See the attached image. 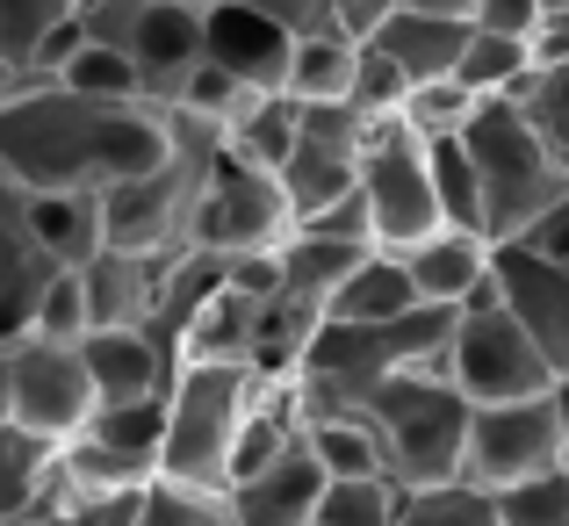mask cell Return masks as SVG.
<instances>
[{
  "instance_id": "cell-53",
  "label": "cell",
  "mask_w": 569,
  "mask_h": 526,
  "mask_svg": "<svg viewBox=\"0 0 569 526\" xmlns=\"http://www.w3.org/2000/svg\"><path fill=\"white\" fill-rule=\"evenodd\" d=\"M87 8H101V0H80V14H87Z\"/></svg>"
},
{
  "instance_id": "cell-19",
  "label": "cell",
  "mask_w": 569,
  "mask_h": 526,
  "mask_svg": "<svg viewBox=\"0 0 569 526\" xmlns=\"http://www.w3.org/2000/svg\"><path fill=\"white\" fill-rule=\"evenodd\" d=\"M80 368H87V389H94V411L101 404L167 397V383H173V360L144 333H87L80 339Z\"/></svg>"
},
{
  "instance_id": "cell-38",
  "label": "cell",
  "mask_w": 569,
  "mask_h": 526,
  "mask_svg": "<svg viewBox=\"0 0 569 526\" xmlns=\"http://www.w3.org/2000/svg\"><path fill=\"white\" fill-rule=\"evenodd\" d=\"M519 116L541 130V145L569 167V66L562 72H533V80L519 87Z\"/></svg>"
},
{
  "instance_id": "cell-2",
  "label": "cell",
  "mask_w": 569,
  "mask_h": 526,
  "mask_svg": "<svg viewBox=\"0 0 569 526\" xmlns=\"http://www.w3.org/2000/svg\"><path fill=\"white\" fill-rule=\"evenodd\" d=\"M353 426L376 440L382 455V484L403 498L447 490L461 476V433H469V404L447 389V375L411 368L397 383H382L368 404H353Z\"/></svg>"
},
{
  "instance_id": "cell-22",
  "label": "cell",
  "mask_w": 569,
  "mask_h": 526,
  "mask_svg": "<svg viewBox=\"0 0 569 526\" xmlns=\"http://www.w3.org/2000/svg\"><path fill=\"white\" fill-rule=\"evenodd\" d=\"M223 267H231V260H217V252H194V246H181V252H167V260H159V289H152L144 339H152L167 360H173V347H181V333L194 325V310H202L209 296L223 289Z\"/></svg>"
},
{
  "instance_id": "cell-6",
  "label": "cell",
  "mask_w": 569,
  "mask_h": 526,
  "mask_svg": "<svg viewBox=\"0 0 569 526\" xmlns=\"http://www.w3.org/2000/svg\"><path fill=\"white\" fill-rule=\"evenodd\" d=\"M87 43L116 51L152 109H173L181 80L209 51V0H101L80 14Z\"/></svg>"
},
{
  "instance_id": "cell-50",
  "label": "cell",
  "mask_w": 569,
  "mask_h": 526,
  "mask_svg": "<svg viewBox=\"0 0 569 526\" xmlns=\"http://www.w3.org/2000/svg\"><path fill=\"white\" fill-rule=\"evenodd\" d=\"M533 8H541V14H569V0H533Z\"/></svg>"
},
{
  "instance_id": "cell-10",
  "label": "cell",
  "mask_w": 569,
  "mask_h": 526,
  "mask_svg": "<svg viewBox=\"0 0 569 526\" xmlns=\"http://www.w3.org/2000/svg\"><path fill=\"white\" fill-rule=\"evenodd\" d=\"M562 469V411L556 397H527V404H490V411H469V433H461V490L476 498H498V490L527 484V476Z\"/></svg>"
},
{
  "instance_id": "cell-11",
  "label": "cell",
  "mask_w": 569,
  "mask_h": 526,
  "mask_svg": "<svg viewBox=\"0 0 569 526\" xmlns=\"http://www.w3.org/2000/svg\"><path fill=\"white\" fill-rule=\"evenodd\" d=\"M8 375V426H22L29 440L66 447L72 433L94 418V389H87L80 347H51V339H14L0 354Z\"/></svg>"
},
{
  "instance_id": "cell-7",
  "label": "cell",
  "mask_w": 569,
  "mask_h": 526,
  "mask_svg": "<svg viewBox=\"0 0 569 526\" xmlns=\"http://www.w3.org/2000/svg\"><path fill=\"white\" fill-rule=\"evenodd\" d=\"M440 375L469 411L490 404H527V397H556V375L533 354V339L498 310V296H476L469 310H455V339L440 354Z\"/></svg>"
},
{
  "instance_id": "cell-20",
  "label": "cell",
  "mask_w": 569,
  "mask_h": 526,
  "mask_svg": "<svg viewBox=\"0 0 569 526\" xmlns=\"http://www.w3.org/2000/svg\"><path fill=\"white\" fill-rule=\"evenodd\" d=\"M152 289H159V260L101 246L94 260L80 267L87 333H144V318H152Z\"/></svg>"
},
{
  "instance_id": "cell-49",
  "label": "cell",
  "mask_w": 569,
  "mask_h": 526,
  "mask_svg": "<svg viewBox=\"0 0 569 526\" xmlns=\"http://www.w3.org/2000/svg\"><path fill=\"white\" fill-rule=\"evenodd\" d=\"M556 411H562V469H569V383L556 389Z\"/></svg>"
},
{
  "instance_id": "cell-36",
  "label": "cell",
  "mask_w": 569,
  "mask_h": 526,
  "mask_svg": "<svg viewBox=\"0 0 569 526\" xmlns=\"http://www.w3.org/2000/svg\"><path fill=\"white\" fill-rule=\"evenodd\" d=\"M130 526H231L217 490H188V484H167V476H152L144 484V505Z\"/></svg>"
},
{
  "instance_id": "cell-23",
  "label": "cell",
  "mask_w": 569,
  "mask_h": 526,
  "mask_svg": "<svg viewBox=\"0 0 569 526\" xmlns=\"http://www.w3.org/2000/svg\"><path fill=\"white\" fill-rule=\"evenodd\" d=\"M29 238L58 275H80L101 252V209L94 195H29Z\"/></svg>"
},
{
  "instance_id": "cell-41",
  "label": "cell",
  "mask_w": 569,
  "mask_h": 526,
  "mask_svg": "<svg viewBox=\"0 0 569 526\" xmlns=\"http://www.w3.org/2000/svg\"><path fill=\"white\" fill-rule=\"evenodd\" d=\"M403 526H498V519L476 490L447 484V490H426V498H403Z\"/></svg>"
},
{
  "instance_id": "cell-33",
  "label": "cell",
  "mask_w": 569,
  "mask_h": 526,
  "mask_svg": "<svg viewBox=\"0 0 569 526\" xmlns=\"http://www.w3.org/2000/svg\"><path fill=\"white\" fill-rule=\"evenodd\" d=\"M483 109L476 95H461L455 80H432V87H411L403 95V109H397V123L411 130L418 145H447V138H461L469 130V116Z\"/></svg>"
},
{
  "instance_id": "cell-51",
  "label": "cell",
  "mask_w": 569,
  "mask_h": 526,
  "mask_svg": "<svg viewBox=\"0 0 569 526\" xmlns=\"http://www.w3.org/2000/svg\"><path fill=\"white\" fill-rule=\"evenodd\" d=\"M0 426H8V375H0Z\"/></svg>"
},
{
  "instance_id": "cell-3",
  "label": "cell",
  "mask_w": 569,
  "mask_h": 526,
  "mask_svg": "<svg viewBox=\"0 0 569 526\" xmlns=\"http://www.w3.org/2000/svg\"><path fill=\"white\" fill-rule=\"evenodd\" d=\"M461 152L476 167L490 246H519L533 231V217L569 195V167L541 145V130L519 116V101H483L469 116V130H461Z\"/></svg>"
},
{
  "instance_id": "cell-4",
  "label": "cell",
  "mask_w": 569,
  "mask_h": 526,
  "mask_svg": "<svg viewBox=\"0 0 569 526\" xmlns=\"http://www.w3.org/2000/svg\"><path fill=\"white\" fill-rule=\"evenodd\" d=\"M223 130L217 123H194V116L173 109V152L159 159L152 173L123 180V188L94 195L101 209V246L109 252H144V260H167V252L188 246V217H194V195H202V173L217 159Z\"/></svg>"
},
{
  "instance_id": "cell-17",
  "label": "cell",
  "mask_w": 569,
  "mask_h": 526,
  "mask_svg": "<svg viewBox=\"0 0 569 526\" xmlns=\"http://www.w3.org/2000/svg\"><path fill=\"white\" fill-rule=\"evenodd\" d=\"M289 43L296 37H281L274 22H260V14H246V8H217L209 0V66L217 72H231L246 95H281V80H289Z\"/></svg>"
},
{
  "instance_id": "cell-31",
  "label": "cell",
  "mask_w": 569,
  "mask_h": 526,
  "mask_svg": "<svg viewBox=\"0 0 569 526\" xmlns=\"http://www.w3.org/2000/svg\"><path fill=\"white\" fill-rule=\"evenodd\" d=\"M51 455H58V447L29 440L22 426H0V526H22V519H29V505H37V484H43V469H51Z\"/></svg>"
},
{
  "instance_id": "cell-8",
  "label": "cell",
  "mask_w": 569,
  "mask_h": 526,
  "mask_svg": "<svg viewBox=\"0 0 569 526\" xmlns=\"http://www.w3.org/2000/svg\"><path fill=\"white\" fill-rule=\"evenodd\" d=\"M289 202H281V180L246 167L238 152L209 159L202 195H194V217H188V246L194 252H217V260H246V252H281L289 238Z\"/></svg>"
},
{
  "instance_id": "cell-1",
  "label": "cell",
  "mask_w": 569,
  "mask_h": 526,
  "mask_svg": "<svg viewBox=\"0 0 569 526\" xmlns=\"http://www.w3.org/2000/svg\"><path fill=\"white\" fill-rule=\"evenodd\" d=\"M173 152V109L94 101L43 80L0 101V173L22 195H109Z\"/></svg>"
},
{
  "instance_id": "cell-37",
  "label": "cell",
  "mask_w": 569,
  "mask_h": 526,
  "mask_svg": "<svg viewBox=\"0 0 569 526\" xmlns=\"http://www.w3.org/2000/svg\"><path fill=\"white\" fill-rule=\"evenodd\" d=\"M29 339H51V347H80V339H87V296H80V275H51V281L37 289Z\"/></svg>"
},
{
  "instance_id": "cell-34",
  "label": "cell",
  "mask_w": 569,
  "mask_h": 526,
  "mask_svg": "<svg viewBox=\"0 0 569 526\" xmlns=\"http://www.w3.org/2000/svg\"><path fill=\"white\" fill-rule=\"evenodd\" d=\"M310 526H403V490H389L382 476H361V484H325L318 519Z\"/></svg>"
},
{
  "instance_id": "cell-24",
  "label": "cell",
  "mask_w": 569,
  "mask_h": 526,
  "mask_svg": "<svg viewBox=\"0 0 569 526\" xmlns=\"http://www.w3.org/2000/svg\"><path fill=\"white\" fill-rule=\"evenodd\" d=\"M353 58H361V43L339 37V29H325V37H296L289 43V80H281V95H289L296 109H347Z\"/></svg>"
},
{
  "instance_id": "cell-21",
  "label": "cell",
  "mask_w": 569,
  "mask_h": 526,
  "mask_svg": "<svg viewBox=\"0 0 569 526\" xmlns=\"http://www.w3.org/2000/svg\"><path fill=\"white\" fill-rule=\"evenodd\" d=\"M318 325H325V304H310V296H296V289H274V296L260 304V325H252L246 375H252L260 389L296 383V368H303V354H310V339H318Z\"/></svg>"
},
{
  "instance_id": "cell-42",
  "label": "cell",
  "mask_w": 569,
  "mask_h": 526,
  "mask_svg": "<svg viewBox=\"0 0 569 526\" xmlns=\"http://www.w3.org/2000/svg\"><path fill=\"white\" fill-rule=\"evenodd\" d=\"M217 8H246L260 22H274L281 37H325V29H339L332 0H217Z\"/></svg>"
},
{
  "instance_id": "cell-5",
  "label": "cell",
  "mask_w": 569,
  "mask_h": 526,
  "mask_svg": "<svg viewBox=\"0 0 569 526\" xmlns=\"http://www.w3.org/2000/svg\"><path fill=\"white\" fill-rule=\"evenodd\" d=\"M252 397H260V383H252L246 368H173L167 433H159V476L223 498V484H231V447H238V426H246Z\"/></svg>"
},
{
  "instance_id": "cell-25",
  "label": "cell",
  "mask_w": 569,
  "mask_h": 526,
  "mask_svg": "<svg viewBox=\"0 0 569 526\" xmlns=\"http://www.w3.org/2000/svg\"><path fill=\"white\" fill-rule=\"evenodd\" d=\"M403 310H418V296H411V281H403V267L389 260V252H368V260L332 289V304H325V325H389V318H403Z\"/></svg>"
},
{
  "instance_id": "cell-28",
  "label": "cell",
  "mask_w": 569,
  "mask_h": 526,
  "mask_svg": "<svg viewBox=\"0 0 569 526\" xmlns=\"http://www.w3.org/2000/svg\"><path fill=\"white\" fill-rule=\"evenodd\" d=\"M527 80H533L527 43L469 29V43H461V66H455V87H461V95H476V101H519V87H527Z\"/></svg>"
},
{
  "instance_id": "cell-44",
  "label": "cell",
  "mask_w": 569,
  "mask_h": 526,
  "mask_svg": "<svg viewBox=\"0 0 569 526\" xmlns=\"http://www.w3.org/2000/svg\"><path fill=\"white\" fill-rule=\"evenodd\" d=\"M533 22H541L533 0H476V14H469V29H483V37H512V43H527Z\"/></svg>"
},
{
  "instance_id": "cell-32",
  "label": "cell",
  "mask_w": 569,
  "mask_h": 526,
  "mask_svg": "<svg viewBox=\"0 0 569 526\" xmlns=\"http://www.w3.org/2000/svg\"><path fill=\"white\" fill-rule=\"evenodd\" d=\"M66 22H80V0H0V66L29 72L37 43Z\"/></svg>"
},
{
  "instance_id": "cell-27",
  "label": "cell",
  "mask_w": 569,
  "mask_h": 526,
  "mask_svg": "<svg viewBox=\"0 0 569 526\" xmlns=\"http://www.w3.org/2000/svg\"><path fill=\"white\" fill-rule=\"evenodd\" d=\"M361 260H368V246H339V238H310V231H289V238H281V252H274L281 289L310 296V304H332V289Z\"/></svg>"
},
{
  "instance_id": "cell-12",
  "label": "cell",
  "mask_w": 569,
  "mask_h": 526,
  "mask_svg": "<svg viewBox=\"0 0 569 526\" xmlns=\"http://www.w3.org/2000/svg\"><path fill=\"white\" fill-rule=\"evenodd\" d=\"M490 296L533 339V354L548 360V375L562 389L569 383V267L541 260L527 246H490Z\"/></svg>"
},
{
  "instance_id": "cell-47",
  "label": "cell",
  "mask_w": 569,
  "mask_h": 526,
  "mask_svg": "<svg viewBox=\"0 0 569 526\" xmlns=\"http://www.w3.org/2000/svg\"><path fill=\"white\" fill-rule=\"evenodd\" d=\"M382 14H397V0H332V22H339V37H353V43H361L368 29L382 22Z\"/></svg>"
},
{
  "instance_id": "cell-46",
  "label": "cell",
  "mask_w": 569,
  "mask_h": 526,
  "mask_svg": "<svg viewBox=\"0 0 569 526\" xmlns=\"http://www.w3.org/2000/svg\"><path fill=\"white\" fill-rule=\"evenodd\" d=\"M527 58H533V72H562L569 66V14H541V22H533Z\"/></svg>"
},
{
  "instance_id": "cell-15",
  "label": "cell",
  "mask_w": 569,
  "mask_h": 526,
  "mask_svg": "<svg viewBox=\"0 0 569 526\" xmlns=\"http://www.w3.org/2000/svg\"><path fill=\"white\" fill-rule=\"evenodd\" d=\"M389 260L403 267L418 304H432V310H469L476 296H490V238H476V231H447L440 224L432 238L389 252Z\"/></svg>"
},
{
  "instance_id": "cell-43",
  "label": "cell",
  "mask_w": 569,
  "mask_h": 526,
  "mask_svg": "<svg viewBox=\"0 0 569 526\" xmlns=\"http://www.w3.org/2000/svg\"><path fill=\"white\" fill-rule=\"evenodd\" d=\"M289 231L339 238V246H368V252H376V231H368V209H361V195H339V202L310 209V217H296V224H289Z\"/></svg>"
},
{
  "instance_id": "cell-35",
  "label": "cell",
  "mask_w": 569,
  "mask_h": 526,
  "mask_svg": "<svg viewBox=\"0 0 569 526\" xmlns=\"http://www.w3.org/2000/svg\"><path fill=\"white\" fill-rule=\"evenodd\" d=\"M498 526H569V469H548V476H527V484L483 498Z\"/></svg>"
},
{
  "instance_id": "cell-39",
  "label": "cell",
  "mask_w": 569,
  "mask_h": 526,
  "mask_svg": "<svg viewBox=\"0 0 569 526\" xmlns=\"http://www.w3.org/2000/svg\"><path fill=\"white\" fill-rule=\"evenodd\" d=\"M58 87H72V95H94V101H144L138 80H130V66L116 51H101V43H80V51L66 58V72H58Z\"/></svg>"
},
{
  "instance_id": "cell-45",
  "label": "cell",
  "mask_w": 569,
  "mask_h": 526,
  "mask_svg": "<svg viewBox=\"0 0 569 526\" xmlns=\"http://www.w3.org/2000/svg\"><path fill=\"white\" fill-rule=\"evenodd\" d=\"M519 246L541 252V260H562V267H569V195H562V202H548L541 217H533V231L519 238Z\"/></svg>"
},
{
  "instance_id": "cell-40",
  "label": "cell",
  "mask_w": 569,
  "mask_h": 526,
  "mask_svg": "<svg viewBox=\"0 0 569 526\" xmlns=\"http://www.w3.org/2000/svg\"><path fill=\"white\" fill-rule=\"evenodd\" d=\"M403 95H411V87H403L397 72H389L382 58L361 43V58H353V87H347V109L361 116V123H389V116L403 109Z\"/></svg>"
},
{
  "instance_id": "cell-29",
  "label": "cell",
  "mask_w": 569,
  "mask_h": 526,
  "mask_svg": "<svg viewBox=\"0 0 569 526\" xmlns=\"http://www.w3.org/2000/svg\"><path fill=\"white\" fill-rule=\"evenodd\" d=\"M426 173H432V202H440L447 231L483 238V195H476V167H469V152H461V138L426 145Z\"/></svg>"
},
{
  "instance_id": "cell-48",
  "label": "cell",
  "mask_w": 569,
  "mask_h": 526,
  "mask_svg": "<svg viewBox=\"0 0 569 526\" xmlns=\"http://www.w3.org/2000/svg\"><path fill=\"white\" fill-rule=\"evenodd\" d=\"M403 14H432V22H469L476 0H397Z\"/></svg>"
},
{
  "instance_id": "cell-18",
  "label": "cell",
  "mask_w": 569,
  "mask_h": 526,
  "mask_svg": "<svg viewBox=\"0 0 569 526\" xmlns=\"http://www.w3.org/2000/svg\"><path fill=\"white\" fill-rule=\"evenodd\" d=\"M361 43L397 72L403 87H432V80H455L461 43H469V22H432V14H403L397 8V14H382Z\"/></svg>"
},
{
  "instance_id": "cell-30",
  "label": "cell",
  "mask_w": 569,
  "mask_h": 526,
  "mask_svg": "<svg viewBox=\"0 0 569 526\" xmlns=\"http://www.w3.org/2000/svg\"><path fill=\"white\" fill-rule=\"evenodd\" d=\"M303 447L318 455L325 484H361V476H382V455L353 418H310L303 426Z\"/></svg>"
},
{
  "instance_id": "cell-26",
  "label": "cell",
  "mask_w": 569,
  "mask_h": 526,
  "mask_svg": "<svg viewBox=\"0 0 569 526\" xmlns=\"http://www.w3.org/2000/svg\"><path fill=\"white\" fill-rule=\"evenodd\" d=\"M296 123H303V109H296L289 95H246L238 116L223 123V152H238L260 173H281V159H289V145H296Z\"/></svg>"
},
{
  "instance_id": "cell-9",
  "label": "cell",
  "mask_w": 569,
  "mask_h": 526,
  "mask_svg": "<svg viewBox=\"0 0 569 526\" xmlns=\"http://www.w3.org/2000/svg\"><path fill=\"white\" fill-rule=\"evenodd\" d=\"M353 195L368 209V231H376V252H403L418 238L440 231V202H432V173H426V145L389 116V123H368L361 145V173H353Z\"/></svg>"
},
{
  "instance_id": "cell-13",
  "label": "cell",
  "mask_w": 569,
  "mask_h": 526,
  "mask_svg": "<svg viewBox=\"0 0 569 526\" xmlns=\"http://www.w3.org/2000/svg\"><path fill=\"white\" fill-rule=\"evenodd\" d=\"M361 145H368V123L353 109H303L296 123V145L281 159V202L289 217H310V209L353 195V173H361Z\"/></svg>"
},
{
  "instance_id": "cell-14",
  "label": "cell",
  "mask_w": 569,
  "mask_h": 526,
  "mask_svg": "<svg viewBox=\"0 0 569 526\" xmlns=\"http://www.w3.org/2000/svg\"><path fill=\"white\" fill-rule=\"evenodd\" d=\"M318 498H325V469L303 447V433H296L267 469L238 476L223 490V513H231V526H310L318 519Z\"/></svg>"
},
{
  "instance_id": "cell-52",
  "label": "cell",
  "mask_w": 569,
  "mask_h": 526,
  "mask_svg": "<svg viewBox=\"0 0 569 526\" xmlns=\"http://www.w3.org/2000/svg\"><path fill=\"white\" fill-rule=\"evenodd\" d=\"M37 526H72V519H37Z\"/></svg>"
},
{
  "instance_id": "cell-16",
  "label": "cell",
  "mask_w": 569,
  "mask_h": 526,
  "mask_svg": "<svg viewBox=\"0 0 569 526\" xmlns=\"http://www.w3.org/2000/svg\"><path fill=\"white\" fill-rule=\"evenodd\" d=\"M58 267L37 252L29 238V195L0 173V354L14 339H29V310H37V289L51 281Z\"/></svg>"
}]
</instances>
